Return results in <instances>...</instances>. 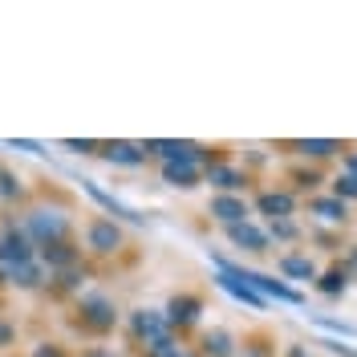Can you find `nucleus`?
<instances>
[{
    "mask_svg": "<svg viewBox=\"0 0 357 357\" xmlns=\"http://www.w3.org/2000/svg\"><path fill=\"white\" fill-rule=\"evenodd\" d=\"M82 357H118V354H114V349H86Z\"/></svg>",
    "mask_w": 357,
    "mask_h": 357,
    "instance_id": "nucleus-34",
    "label": "nucleus"
},
{
    "mask_svg": "<svg viewBox=\"0 0 357 357\" xmlns=\"http://www.w3.org/2000/svg\"><path fill=\"white\" fill-rule=\"evenodd\" d=\"M341 268H345V272H357V244L349 248V260H345V264H341Z\"/></svg>",
    "mask_w": 357,
    "mask_h": 357,
    "instance_id": "nucleus-32",
    "label": "nucleus"
},
{
    "mask_svg": "<svg viewBox=\"0 0 357 357\" xmlns=\"http://www.w3.org/2000/svg\"><path fill=\"white\" fill-rule=\"evenodd\" d=\"M33 357H66V354H61V345H53V341H41V345L33 349Z\"/></svg>",
    "mask_w": 357,
    "mask_h": 357,
    "instance_id": "nucleus-30",
    "label": "nucleus"
},
{
    "mask_svg": "<svg viewBox=\"0 0 357 357\" xmlns=\"http://www.w3.org/2000/svg\"><path fill=\"white\" fill-rule=\"evenodd\" d=\"M227 240L240 248V252H268V231L252 220L231 223V227H227Z\"/></svg>",
    "mask_w": 357,
    "mask_h": 357,
    "instance_id": "nucleus-12",
    "label": "nucleus"
},
{
    "mask_svg": "<svg viewBox=\"0 0 357 357\" xmlns=\"http://www.w3.org/2000/svg\"><path fill=\"white\" fill-rule=\"evenodd\" d=\"M329 333H341V337H354V325H341V321H329V317H317Z\"/></svg>",
    "mask_w": 357,
    "mask_h": 357,
    "instance_id": "nucleus-28",
    "label": "nucleus"
},
{
    "mask_svg": "<svg viewBox=\"0 0 357 357\" xmlns=\"http://www.w3.org/2000/svg\"><path fill=\"white\" fill-rule=\"evenodd\" d=\"M167 321H171V329H187V325H195L203 312V301L195 292H175L171 301H167Z\"/></svg>",
    "mask_w": 357,
    "mask_h": 357,
    "instance_id": "nucleus-8",
    "label": "nucleus"
},
{
    "mask_svg": "<svg viewBox=\"0 0 357 357\" xmlns=\"http://www.w3.org/2000/svg\"><path fill=\"white\" fill-rule=\"evenodd\" d=\"M24 260H37V244L24 236V227L17 220L0 223V268L24 264Z\"/></svg>",
    "mask_w": 357,
    "mask_h": 357,
    "instance_id": "nucleus-4",
    "label": "nucleus"
},
{
    "mask_svg": "<svg viewBox=\"0 0 357 357\" xmlns=\"http://www.w3.org/2000/svg\"><path fill=\"white\" fill-rule=\"evenodd\" d=\"M276 264H280V272H284L289 280H317V260L305 256V252H284Z\"/></svg>",
    "mask_w": 357,
    "mask_h": 357,
    "instance_id": "nucleus-17",
    "label": "nucleus"
},
{
    "mask_svg": "<svg viewBox=\"0 0 357 357\" xmlns=\"http://www.w3.org/2000/svg\"><path fill=\"white\" fill-rule=\"evenodd\" d=\"M158 357H199V354H191V349H183V345H178V341H175L171 349H162V354H158Z\"/></svg>",
    "mask_w": 357,
    "mask_h": 357,
    "instance_id": "nucleus-31",
    "label": "nucleus"
},
{
    "mask_svg": "<svg viewBox=\"0 0 357 357\" xmlns=\"http://www.w3.org/2000/svg\"><path fill=\"white\" fill-rule=\"evenodd\" d=\"M102 158L114 162V167H142L146 162V146L142 142H126V138H114V142H102Z\"/></svg>",
    "mask_w": 357,
    "mask_h": 357,
    "instance_id": "nucleus-9",
    "label": "nucleus"
},
{
    "mask_svg": "<svg viewBox=\"0 0 357 357\" xmlns=\"http://www.w3.org/2000/svg\"><path fill=\"white\" fill-rule=\"evenodd\" d=\"M61 146H66V151H77V155H93V151H98V142H77V138H66V142H61Z\"/></svg>",
    "mask_w": 357,
    "mask_h": 357,
    "instance_id": "nucleus-27",
    "label": "nucleus"
},
{
    "mask_svg": "<svg viewBox=\"0 0 357 357\" xmlns=\"http://www.w3.org/2000/svg\"><path fill=\"white\" fill-rule=\"evenodd\" d=\"M333 195H337V199H345V203H349V199H357V178L341 171V175L333 178Z\"/></svg>",
    "mask_w": 357,
    "mask_h": 357,
    "instance_id": "nucleus-24",
    "label": "nucleus"
},
{
    "mask_svg": "<svg viewBox=\"0 0 357 357\" xmlns=\"http://www.w3.org/2000/svg\"><path fill=\"white\" fill-rule=\"evenodd\" d=\"M86 248L93 256H114L122 248V227H118V220H106V215L89 220L86 223Z\"/></svg>",
    "mask_w": 357,
    "mask_h": 357,
    "instance_id": "nucleus-5",
    "label": "nucleus"
},
{
    "mask_svg": "<svg viewBox=\"0 0 357 357\" xmlns=\"http://www.w3.org/2000/svg\"><path fill=\"white\" fill-rule=\"evenodd\" d=\"M309 211L317 215V220H325V223H345L349 220V203L337 199V195H317V199H309Z\"/></svg>",
    "mask_w": 357,
    "mask_h": 357,
    "instance_id": "nucleus-18",
    "label": "nucleus"
},
{
    "mask_svg": "<svg viewBox=\"0 0 357 357\" xmlns=\"http://www.w3.org/2000/svg\"><path fill=\"white\" fill-rule=\"evenodd\" d=\"M13 146H17V151H29V155H41V146H37V142H13Z\"/></svg>",
    "mask_w": 357,
    "mask_h": 357,
    "instance_id": "nucleus-33",
    "label": "nucleus"
},
{
    "mask_svg": "<svg viewBox=\"0 0 357 357\" xmlns=\"http://www.w3.org/2000/svg\"><path fill=\"white\" fill-rule=\"evenodd\" d=\"M199 178H203V171L195 162H162V183L175 187V191H195Z\"/></svg>",
    "mask_w": 357,
    "mask_h": 357,
    "instance_id": "nucleus-14",
    "label": "nucleus"
},
{
    "mask_svg": "<svg viewBox=\"0 0 357 357\" xmlns=\"http://www.w3.org/2000/svg\"><path fill=\"white\" fill-rule=\"evenodd\" d=\"M289 357H309V354H305L301 345H292V349H289Z\"/></svg>",
    "mask_w": 357,
    "mask_h": 357,
    "instance_id": "nucleus-36",
    "label": "nucleus"
},
{
    "mask_svg": "<svg viewBox=\"0 0 357 357\" xmlns=\"http://www.w3.org/2000/svg\"><path fill=\"white\" fill-rule=\"evenodd\" d=\"M215 284H220V289L227 292V296H236L240 305H248V309H264V305H268L264 296H260V292H256L252 284H248V280H240V276H236V272H227V268H220Z\"/></svg>",
    "mask_w": 357,
    "mask_h": 357,
    "instance_id": "nucleus-11",
    "label": "nucleus"
},
{
    "mask_svg": "<svg viewBox=\"0 0 357 357\" xmlns=\"http://www.w3.org/2000/svg\"><path fill=\"white\" fill-rule=\"evenodd\" d=\"M77 317H82V325L89 333H110L118 325V309H114V301L106 292H82L77 296Z\"/></svg>",
    "mask_w": 357,
    "mask_h": 357,
    "instance_id": "nucleus-3",
    "label": "nucleus"
},
{
    "mask_svg": "<svg viewBox=\"0 0 357 357\" xmlns=\"http://www.w3.org/2000/svg\"><path fill=\"white\" fill-rule=\"evenodd\" d=\"M317 292L321 296H329V301H337V296H345V289H349V272L337 264V268H329V272H317Z\"/></svg>",
    "mask_w": 357,
    "mask_h": 357,
    "instance_id": "nucleus-21",
    "label": "nucleus"
},
{
    "mask_svg": "<svg viewBox=\"0 0 357 357\" xmlns=\"http://www.w3.org/2000/svg\"><path fill=\"white\" fill-rule=\"evenodd\" d=\"M45 280H49V272H45V264H41V260H24V264L0 268V284H8V289L33 292V289H41Z\"/></svg>",
    "mask_w": 357,
    "mask_h": 357,
    "instance_id": "nucleus-7",
    "label": "nucleus"
},
{
    "mask_svg": "<svg viewBox=\"0 0 357 357\" xmlns=\"http://www.w3.org/2000/svg\"><path fill=\"white\" fill-rule=\"evenodd\" d=\"M53 280H57V289H77V284L86 280V272H77V268H66V272H53Z\"/></svg>",
    "mask_w": 357,
    "mask_h": 357,
    "instance_id": "nucleus-26",
    "label": "nucleus"
},
{
    "mask_svg": "<svg viewBox=\"0 0 357 357\" xmlns=\"http://www.w3.org/2000/svg\"><path fill=\"white\" fill-rule=\"evenodd\" d=\"M207 211H211V220H220L223 227H231V223H244V220H248L244 195H215Z\"/></svg>",
    "mask_w": 357,
    "mask_h": 357,
    "instance_id": "nucleus-15",
    "label": "nucleus"
},
{
    "mask_svg": "<svg viewBox=\"0 0 357 357\" xmlns=\"http://www.w3.org/2000/svg\"><path fill=\"white\" fill-rule=\"evenodd\" d=\"M37 260L45 264V272L53 276V272H66V268H77V248L69 244V240H57V244H45L37 248Z\"/></svg>",
    "mask_w": 357,
    "mask_h": 357,
    "instance_id": "nucleus-10",
    "label": "nucleus"
},
{
    "mask_svg": "<svg viewBox=\"0 0 357 357\" xmlns=\"http://www.w3.org/2000/svg\"><path fill=\"white\" fill-rule=\"evenodd\" d=\"M292 151L305 158H329L341 151V142H333V138H301V142H292Z\"/></svg>",
    "mask_w": 357,
    "mask_h": 357,
    "instance_id": "nucleus-22",
    "label": "nucleus"
},
{
    "mask_svg": "<svg viewBox=\"0 0 357 357\" xmlns=\"http://www.w3.org/2000/svg\"><path fill=\"white\" fill-rule=\"evenodd\" d=\"M345 175H354V178H357V155L345 158Z\"/></svg>",
    "mask_w": 357,
    "mask_h": 357,
    "instance_id": "nucleus-35",
    "label": "nucleus"
},
{
    "mask_svg": "<svg viewBox=\"0 0 357 357\" xmlns=\"http://www.w3.org/2000/svg\"><path fill=\"white\" fill-rule=\"evenodd\" d=\"M13 341H17V325H8V321L0 317V349H4V345H13Z\"/></svg>",
    "mask_w": 357,
    "mask_h": 357,
    "instance_id": "nucleus-29",
    "label": "nucleus"
},
{
    "mask_svg": "<svg viewBox=\"0 0 357 357\" xmlns=\"http://www.w3.org/2000/svg\"><path fill=\"white\" fill-rule=\"evenodd\" d=\"M207 183H211V187H220V195H236V191L244 187L248 178H244V171H240V167L211 162V167H207Z\"/></svg>",
    "mask_w": 357,
    "mask_h": 357,
    "instance_id": "nucleus-16",
    "label": "nucleus"
},
{
    "mask_svg": "<svg viewBox=\"0 0 357 357\" xmlns=\"http://www.w3.org/2000/svg\"><path fill=\"white\" fill-rule=\"evenodd\" d=\"M21 195H24L21 175L8 171V167H0V199H21Z\"/></svg>",
    "mask_w": 357,
    "mask_h": 357,
    "instance_id": "nucleus-23",
    "label": "nucleus"
},
{
    "mask_svg": "<svg viewBox=\"0 0 357 357\" xmlns=\"http://www.w3.org/2000/svg\"><path fill=\"white\" fill-rule=\"evenodd\" d=\"M21 227H24V236H29L37 248L57 244V240H69V215L61 211V207H33V211L21 220Z\"/></svg>",
    "mask_w": 357,
    "mask_h": 357,
    "instance_id": "nucleus-2",
    "label": "nucleus"
},
{
    "mask_svg": "<svg viewBox=\"0 0 357 357\" xmlns=\"http://www.w3.org/2000/svg\"><path fill=\"white\" fill-rule=\"evenodd\" d=\"M256 211L272 220H292V211H296V199H292L289 191H260L256 195Z\"/></svg>",
    "mask_w": 357,
    "mask_h": 357,
    "instance_id": "nucleus-13",
    "label": "nucleus"
},
{
    "mask_svg": "<svg viewBox=\"0 0 357 357\" xmlns=\"http://www.w3.org/2000/svg\"><path fill=\"white\" fill-rule=\"evenodd\" d=\"M203 354L207 357H236V337H231V329H223V325L207 329L203 333Z\"/></svg>",
    "mask_w": 357,
    "mask_h": 357,
    "instance_id": "nucleus-20",
    "label": "nucleus"
},
{
    "mask_svg": "<svg viewBox=\"0 0 357 357\" xmlns=\"http://www.w3.org/2000/svg\"><path fill=\"white\" fill-rule=\"evenodd\" d=\"M82 187H86L89 195H93V199L106 207V211H114V215H122V220H130V223H142V215H138L134 207H126V203L118 199V195H110V191H102V187H98L93 178H82Z\"/></svg>",
    "mask_w": 357,
    "mask_h": 357,
    "instance_id": "nucleus-19",
    "label": "nucleus"
},
{
    "mask_svg": "<svg viewBox=\"0 0 357 357\" xmlns=\"http://www.w3.org/2000/svg\"><path fill=\"white\" fill-rule=\"evenodd\" d=\"M146 155H158L162 162H195L199 167L203 158V146L199 142H187V138H155V142H142Z\"/></svg>",
    "mask_w": 357,
    "mask_h": 357,
    "instance_id": "nucleus-6",
    "label": "nucleus"
},
{
    "mask_svg": "<svg viewBox=\"0 0 357 357\" xmlns=\"http://www.w3.org/2000/svg\"><path fill=\"white\" fill-rule=\"evenodd\" d=\"M130 333L151 357H158L162 349L175 345V329H171V321H167L162 309H134L130 312Z\"/></svg>",
    "mask_w": 357,
    "mask_h": 357,
    "instance_id": "nucleus-1",
    "label": "nucleus"
},
{
    "mask_svg": "<svg viewBox=\"0 0 357 357\" xmlns=\"http://www.w3.org/2000/svg\"><path fill=\"white\" fill-rule=\"evenodd\" d=\"M264 231H268V240H296V223L292 220H272Z\"/></svg>",
    "mask_w": 357,
    "mask_h": 357,
    "instance_id": "nucleus-25",
    "label": "nucleus"
}]
</instances>
